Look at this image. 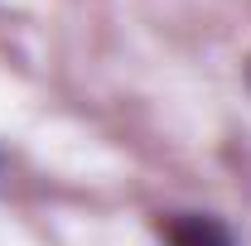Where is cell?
I'll list each match as a JSON object with an SVG mask.
<instances>
[{"label":"cell","mask_w":251,"mask_h":246,"mask_svg":"<svg viewBox=\"0 0 251 246\" xmlns=\"http://www.w3.org/2000/svg\"><path fill=\"white\" fill-rule=\"evenodd\" d=\"M155 232L164 246H237L227 222L213 213H164Z\"/></svg>","instance_id":"1"}]
</instances>
